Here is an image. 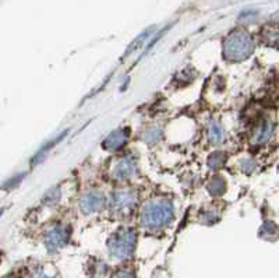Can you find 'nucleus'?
<instances>
[{
	"instance_id": "f257e3e1",
	"label": "nucleus",
	"mask_w": 279,
	"mask_h": 278,
	"mask_svg": "<svg viewBox=\"0 0 279 278\" xmlns=\"http://www.w3.org/2000/svg\"><path fill=\"white\" fill-rule=\"evenodd\" d=\"M115 278H134L130 273H126V271H120V273L116 274V277Z\"/></svg>"
},
{
	"instance_id": "f03ea898",
	"label": "nucleus",
	"mask_w": 279,
	"mask_h": 278,
	"mask_svg": "<svg viewBox=\"0 0 279 278\" xmlns=\"http://www.w3.org/2000/svg\"><path fill=\"white\" fill-rule=\"evenodd\" d=\"M35 278H48V277H35Z\"/></svg>"
}]
</instances>
